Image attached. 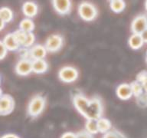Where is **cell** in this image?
Masks as SVG:
<instances>
[{"mask_svg": "<svg viewBox=\"0 0 147 138\" xmlns=\"http://www.w3.org/2000/svg\"><path fill=\"white\" fill-rule=\"evenodd\" d=\"M103 114V105L99 97H94L90 100L89 104L83 115L87 120H97L100 118Z\"/></svg>", "mask_w": 147, "mask_h": 138, "instance_id": "obj_1", "label": "cell"}, {"mask_svg": "<svg viewBox=\"0 0 147 138\" xmlns=\"http://www.w3.org/2000/svg\"><path fill=\"white\" fill-rule=\"evenodd\" d=\"M46 105V99L40 94L35 95L30 101L28 106V114L32 117H37L41 114Z\"/></svg>", "mask_w": 147, "mask_h": 138, "instance_id": "obj_2", "label": "cell"}, {"mask_svg": "<svg viewBox=\"0 0 147 138\" xmlns=\"http://www.w3.org/2000/svg\"><path fill=\"white\" fill-rule=\"evenodd\" d=\"M78 14L83 20L90 22L97 16V10L94 5L88 2H81L78 6Z\"/></svg>", "mask_w": 147, "mask_h": 138, "instance_id": "obj_3", "label": "cell"}, {"mask_svg": "<svg viewBox=\"0 0 147 138\" xmlns=\"http://www.w3.org/2000/svg\"><path fill=\"white\" fill-rule=\"evenodd\" d=\"M58 76L62 81L65 83H71L75 81L78 78V71L73 67H64L59 71Z\"/></svg>", "mask_w": 147, "mask_h": 138, "instance_id": "obj_4", "label": "cell"}, {"mask_svg": "<svg viewBox=\"0 0 147 138\" xmlns=\"http://www.w3.org/2000/svg\"><path fill=\"white\" fill-rule=\"evenodd\" d=\"M15 108L14 99L9 94H2L0 97V116L9 114Z\"/></svg>", "mask_w": 147, "mask_h": 138, "instance_id": "obj_5", "label": "cell"}, {"mask_svg": "<svg viewBox=\"0 0 147 138\" xmlns=\"http://www.w3.org/2000/svg\"><path fill=\"white\" fill-rule=\"evenodd\" d=\"M64 39L60 34H52L48 37L45 43L47 51L50 52H56L63 46Z\"/></svg>", "mask_w": 147, "mask_h": 138, "instance_id": "obj_6", "label": "cell"}, {"mask_svg": "<svg viewBox=\"0 0 147 138\" xmlns=\"http://www.w3.org/2000/svg\"><path fill=\"white\" fill-rule=\"evenodd\" d=\"M147 28V16L145 15L136 17L131 24V30L133 34H141Z\"/></svg>", "mask_w": 147, "mask_h": 138, "instance_id": "obj_7", "label": "cell"}, {"mask_svg": "<svg viewBox=\"0 0 147 138\" xmlns=\"http://www.w3.org/2000/svg\"><path fill=\"white\" fill-rule=\"evenodd\" d=\"M54 9L60 15H67L71 10V0H52Z\"/></svg>", "mask_w": 147, "mask_h": 138, "instance_id": "obj_8", "label": "cell"}, {"mask_svg": "<svg viewBox=\"0 0 147 138\" xmlns=\"http://www.w3.org/2000/svg\"><path fill=\"white\" fill-rule=\"evenodd\" d=\"M90 99L87 98L82 94H77L73 98V103L74 107L78 112L81 114H84L85 111L87 110V106L89 104Z\"/></svg>", "mask_w": 147, "mask_h": 138, "instance_id": "obj_9", "label": "cell"}, {"mask_svg": "<svg viewBox=\"0 0 147 138\" xmlns=\"http://www.w3.org/2000/svg\"><path fill=\"white\" fill-rule=\"evenodd\" d=\"M16 73L19 75L25 76L29 74L32 69V62L30 59H22L17 63L16 66Z\"/></svg>", "mask_w": 147, "mask_h": 138, "instance_id": "obj_10", "label": "cell"}, {"mask_svg": "<svg viewBox=\"0 0 147 138\" xmlns=\"http://www.w3.org/2000/svg\"><path fill=\"white\" fill-rule=\"evenodd\" d=\"M23 14L27 18H33L36 16L38 12V7L35 2L32 1H28L25 2L22 5Z\"/></svg>", "mask_w": 147, "mask_h": 138, "instance_id": "obj_11", "label": "cell"}, {"mask_svg": "<svg viewBox=\"0 0 147 138\" xmlns=\"http://www.w3.org/2000/svg\"><path fill=\"white\" fill-rule=\"evenodd\" d=\"M47 54L45 46L36 45L30 49V57L33 60L44 59Z\"/></svg>", "mask_w": 147, "mask_h": 138, "instance_id": "obj_12", "label": "cell"}, {"mask_svg": "<svg viewBox=\"0 0 147 138\" xmlns=\"http://www.w3.org/2000/svg\"><path fill=\"white\" fill-rule=\"evenodd\" d=\"M117 94L118 97L122 100H128L133 96V91L130 85L128 84H122L119 85L117 89Z\"/></svg>", "mask_w": 147, "mask_h": 138, "instance_id": "obj_13", "label": "cell"}, {"mask_svg": "<svg viewBox=\"0 0 147 138\" xmlns=\"http://www.w3.org/2000/svg\"><path fill=\"white\" fill-rule=\"evenodd\" d=\"M3 43L7 49L9 51H16L20 47V45L18 44L14 33H10V34H7L6 36L5 37Z\"/></svg>", "mask_w": 147, "mask_h": 138, "instance_id": "obj_14", "label": "cell"}, {"mask_svg": "<svg viewBox=\"0 0 147 138\" xmlns=\"http://www.w3.org/2000/svg\"><path fill=\"white\" fill-rule=\"evenodd\" d=\"M48 63L44 59L33 60L32 62V69L34 73L43 74L48 71Z\"/></svg>", "mask_w": 147, "mask_h": 138, "instance_id": "obj_15", "label": "cell"}, {"mask_svg": "<svg viewBox=\"0 0 147 138\" xmlns=\"http://www.w3.org/2000/svg\"><path fill=\"white\" fill-rule=\"evenodd\" d=\"M143 44H144V41L140 34H133L129 39V45L130 46V48L135 50L142 47Z\"/></svg>", "mask_w": 147, "mask_h": 138, "instance_id": "obj_16", "label": "cell"}, {"mask_svg": "<svg viewBox=\"0 0 147 138\" xmlns=\"http://www.w3.org/2000/svg\"><path fill=\"white\" fill-rule=\"evenodd\" d=\"M97 125H98L99 132L102 133H106L111 130V122L107 118L100 117L97 120Z\"/></svg>", "mask_w": 147, "mask_h": 138, "instance_id": "obj_17", "label": "cell"}, {"mask_svg": "<svg viewBox=\"0 0 147 138\" xmlns=\"http://www.w3.org/2000/svg\"><path fill=\"white\" fill-rule=\"evenodd\" d=\"M110 9L116 13H119L124 10L126 3L123 0H113L110 1Z\"/></svg>", "mask_w": 147, "mask_h": 138, "instance_id": "obj_18", "label": "cell"}, {"mask_svg": "<svg viewBox=\"0 0 147 138\" xmlns=\"http://www.w3.org/2000/svg\"><path fill=\"white\" fill-rule=\"evenodd\" d=\"M20 29L25 32H32L34 28V22L30 18H25L20 22Z\"/></svg>", "mask_w": 147, "mask_h": 138, "instance_id": "obj_19", "label": "cell"}, {"mask_svg": "<svg viewBox=\"0 0 147 138\" xmlns=\"http://www.w3.org/2000/svg\"><path fill=\"white\" fill-rule=\"evenodd\" d=\"M0 18L5 23L11 22L13 19V12L7 7H2L0 9Z\"/></svg>", "mask_w": 147, "mask_h": 138, "instance_id": "obj_20", "label": "cell"}, {"mask_svg": "<svg viewBox=\"0 0 147 138\" xmlns=\"http://www.w3.org/2000/svg\"><path fill=\"white\" fill-rule=\"evenodd\" d=\"M85 129L87 132L91 133L92 135L98 133L99 130L97 120H87V123L85 124Z\"/></svg>", "mask_w": 147, "mask_h": 138, "instance_id": "obj_21", "label": "cell"}, {"mask_svg": "<svg viewBox=\"0 0 147 138\" xmlns=\"http://www.w3.org/2000/svg\"><path fill=\"white\" fill-rule=\"evenodd\" d=\"M130 86L131 88H132V91H133V94L136 97L141 95L144 92V89H143V87H142V83H140L138 80H136V81H133V82L131 83Z\"/></svg>", "mask_w": 147, "mask_h": 138, "instance_id": "obj_22", "label": "cell"}, {"mask_svg": "<svg viewBox=\"0 0 147 138\" xmlns=\"http://www.w3.org/2000/svg\"><path fill=\"white\" fill-rule=\"evenodd\" d=\"M14 34H15V36H16V39H17V41H18V44L20 45V46L24 45L25 40H26V37H27V32L19 29L14 32Z\"/></svg>", "mask_w": 147, "mask_h": 138, "instance_id": "obj_23", "label": "cell"}, {"mask_svg": "<svg viewBox=\"0 0 147 138\" xmlns=\"http://www.w3.org/2000/svg\"><path fill=\"white\" fill-rule=\"evenodd\" d=\"M103 138H126L121 133H119V131L117 130L113 131H110L104 133Z\"/></svg>", "mask_w": 147, "mask_h": 138, "instance_id": "obj_24", "label": "cell"}, {"mask_svg": "<svg viewBox=\"0 0 147 138\" xmlns=\"http://www.w3.org/2000/svg\"><path fill=\"white\" fill-rule=\"evenodd\" d=\"M34 40H35V39H34V34H33L32 32H27L26 40H25V44H24L23 47H25V48H28V47H30V46L33 45Z\"/></svg>", "mask_w": 147, "mask_h": 138, "instance_id": "obj_25", "label": "cell"}, {"mask_svg": "<svg viewBox=\"0 0 147 138\" xmlns=\"http://www.w3.org/2000/svg\"><path fill=\"white\" fill-rule=\"evenodd\" d=\"M137 98L138 104L141 107H146L147 106V94L143 92L141 95L136 97Z\"/></svg>", "mask_w": 147, "mask_h": 138, "instance_id": "obj_26", "label": "cell"}, {"mask_svg": "<svg viewBox=\"0 0 147 138\" xmlns=\"http://www.w3.org/2000/svg\"><path fill=\"white\" fill-rule=\"evenodd\" d=\"M77 138H93V135L87 131H82L78 132L77 134Z\"/></svg>", "mask_w": 147, "mask_h": 138, "instance_id": "obj_27", "label": "cell"}, {"mask_svg": "<svg viewBox=\"0 0 147 138\" xmlns=\"http://www.w3.org/2000/svg\"><path fill=\"white\" fill-rule=\"evenodd\" d=\"M7 49L3 42L0 41V60L3 59L7 54Z\"/></svg>", "mask_w": 147, "mask_h": 138, "instance_id": "obj_28", "label": "cell"}, {"mask_svg": "<svg viewBox=\"0 0 147 138\" xmlns=\"http://www.w3.org/2000/svg\"><path fill=\"white\" fill-rule=\"evenodd\" d=\"M61 138H77V135L72 132H67L61 136Z\"/></svg>", "mask_w": 147, "mask_h": 138, "instance_id": "obj_29", "label": "cell"}, {"mask_svg": "<svg viewBox=\"0 0 147 138\" xmlns=\"http://www.w3.org/2000/svg\"><path fill=\"white\" fill-rule=\"evenodd\" d=\"M140 34H141L143 41H144V43H147V28L145 31H143Z\"/></svg>", "mask_w": 147, "mask_h": 138, "instance_id": "obj_30", "label": "cell"}, {"mask_svg": "<svg viewBox=\"0 0 147 138\" xmlns=\"http://www.w3.org/2000/svg\"><path fill=\"white\" fill-rule=\"evenodd\" d=\"M142 87H143V89H144V91L147 94V77L145 78L144 80L142 81Z\"/></svg>", "mask_w": 147, "mask_h": 138, "instance_id": "obj_31", "label": "cell"}, {"mask_svg": "<svg viewBox=\"0 0 147 138\" xmlns=\"http://www.w3.org/2000/svg\"><path fill=\"white\" fill-rule=\"evenodd\" d=\"M1 138H20L16 134H5V135L2 136Z\"/></svg>", "mask_w": 147, "mask_h": 138, "instance_id": "obj_32", "label": "cell"}, {"mask_svg": "<svg viewBox=\"0 0 147 138\" xmlns=\"http://www.w3.org/2000/svg\"><path fill=\"white\" fill-rule=\"evenodd\" d=\"M5 24V22L4 21L2 20V18H0V31H2V30L4 28Z\"/></svg>", "mask_w": 147, "mask_h": 138, "instance_id": "obj_33", "label": "cell"}, {"mask_svg": "<svg viewBox=\"0 0 147 138\" xmlns=\"http://www.w3.org/2000/svg\"><path fill=\"white\" fill-rule=\"evenodd\" d=\"M145 7H146V10L147 11V0H146V2H145Z\"/></svg>", "mask_w": 147, "mask_h": 138, "instance_id": "obj_34", "label": "cell"}, {"mask_svg": "<svg viewBox=\"0 0 147 138\" xmlns=\"http://www.w3.org/2000/svg\"><path fill=\"white\" fill-rule=\"evenodd\" d=\"M2 96V90L0 89V97Z\"/></svg>", "mask_w": 147, "mask_h": 138, "instance_id": "obj_35", "label": "cell"}, {"mask_svg": "<svg viewBox=\"0 0 147 138\" xmlns=\"http://www.w3.org/2000/svg\"><path fill=\"white\" fill-rule=\"evenodd\" d=\"M146 62H147V51H146Z\"/></svg>", "mask_w": 147, "mask_h": 138, "instance_id": "obj_36", "label": "cell"}, {"mask_svg": "<svg viewBox=\"0 0 147 138\" xmlns=\"http://www.w3.org/2000/svg\"><path fill=\"white\" fill-rule=\"evenodd\" d=\"M110 1H113V0H110Z\"/></svg>", "mask_w": 147, "mask_h": 138, "instance_id": "obj_37", "label": "cell"}, {"mask_svg": "<svg viewBox=\"0 0 147 138\" xmlns=\"http://www.w3.org/2000/svg\"><path fill=\"white\" fill-rule=\"evenodd\" d=\"M0 82H1V80H0Z\"/></svg>", "mask_w": 147, "mask_h": 138, "instance_id": "obj_38", "label": "cell"}]
</instances>
